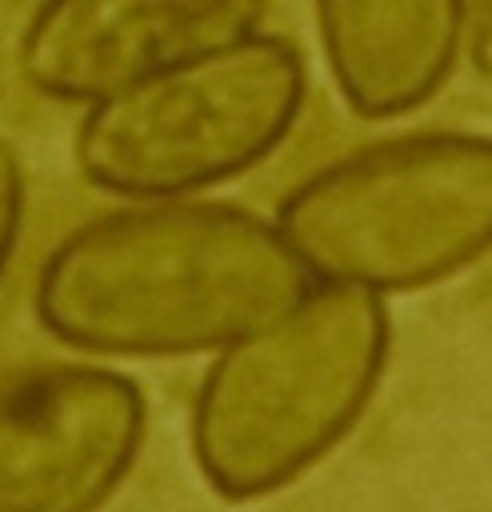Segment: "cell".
Returning a JSON list of instances; mask_svg holds the SVG:
<instances>
[{"label":"cell","mask_w":492,"mask_h":512,"mask_svg":"<svg viewBox=\"0 0 492 512\" xmlns=\"http://www.w3.org/2000/svg\"><path fill=\"white\" fill-rule=\"evenodd\" d=\"M308 292L276 220L224 200H164L72 228L32 304L40 328L76 352L160 360L220 352Z\"/></svg>","instance_id":"obj_1"},{"label":"cell","mask_w":492,"mask_h":512,"mask_svg":"<svg viewBox=\"0 0 492 512\" xmlns=\"http://www.w3.org/2000/svg\"><path fill=\"white\" fill-rule=\"evenodd\" d=\"M388 308L320 284L212 356L192 396V460L224 500H260L324 460L368 408L388 364Z\"/></svg>","instance_id":"obj_2"},{"label":"cell","mask_w":492,"mask_h":512,"mask_svg":"<svg viewBox=\"0 0 492 512\" xmlns=\"http://www.w3.org/2000/svg\"><path fill=\"white\" fill-rule=\"evenodd\" d=\"M276 228L320 284H440L492 248V136L412 132L348 152L280 200Z\"/></svg>","instance_id":"obj_3"},{"label":"cell","mask_w":492,"mask_h":512,"mask_svg":"<svg viewBox=\"0 0 492 512\" xmlns=\"http://www.w3.org/2000/svg\"><path fill=\"white\" fill-rule=\"evenodd\" d=\"M304 84L300 48L256 28L92 104L76 124V168L112 196L184 200L272 156L304 108Z\"/></svg>","instance_id":"obj_4"},{"label":"cell","mask_w":492,"mask_h":512,"mask_svg":"<svg viewBox=\"0 0 492 512\" xmlns=\"http://www.w3.org/2000/svg\"><path fill=\"white\" fill-rule=\"evenodd\" d=\"M148 404L104 364L52 360L0 380V512H100L132 472Z\"/></svg>","instance_id":"obj_5"},{"label":"cell","mask_w":492,"mask_h":512,"mask_svg":"<svg viewBox=\"0 0 492 512\" xmlns=\"http://www.w3.org/2000/svg\"><path fill=\"white\" fill-rule=\"evenodd\" d=\"M260 20L264 8L244 0H56L28 16L16 60L40 96L92 108Z\"/></svg>","instance_id":"obj_6"},{"label":"cell","mask_w":492,"mask_h":512,"mask_svg":"<svg viewBox=\"0 0 492 512\" xmlns=\"http://www.w3.org/2000/svg\"><path fill=\"white\" fill-rule=\"evenodd\" d=\"M468 8L456 0H324L316 32L344 104L392 120L428 104L452 76Z\"/></svg>","instance_id":"obj_7"},{"label":"cell","mask_w":492,"mask_h":512,"mask_svg":"<svg viewBox=\"0 0 492 512\" xmlns=\"http://www.w3.org/2000/svg\"><path fill=\"white\" fill-rule=\"evenodd\" d=\"M20 228H24V164L16 148L0 140V276L8 272Z\"/></svg>","instance_id":"obj_8"}]
</instances>
